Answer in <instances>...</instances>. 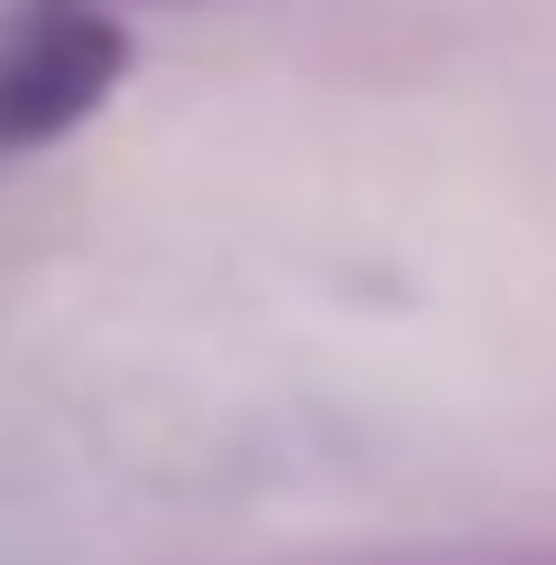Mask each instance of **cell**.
Listing matches in <instances>:
<instances>
[{
	"label": "cell",
	"mask_w": 556,
	"mask_h": 565,
	"mask_svg": "<svg viewBox=\"0 0 556 565\" xmlns=\"http://www.w3.org/2000/svg\"><path fill=\"white\" fill-rule=\"evenodd\" d=\"M121 65V38L93 10H65V0H38L29 19L0 29V149H29V139H56L75 111H93V93Z\"/></svg>",
	"instance_id": "cell-1"
}]
</instances>
